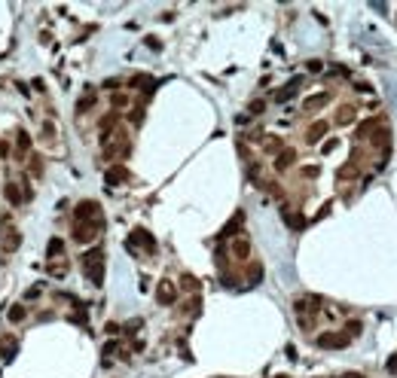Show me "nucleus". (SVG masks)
<instances>
[{
	"instance_id": "f257e3e1",
	"label": "nucleus",
	"mask_w": 397,
	"mask_h": 378,
	"mask_svg": "<svg viewBox=\"0 0 397 378\" xmlns=\"http://www.w3.org/2000/svg\"><path fill=\"white\" fill-rule=\"evenodd\" d=\"M79 266H83V274L95 284V287L104 284V250H101V247L86 250L83 259H79Z\"/></svg>"
},
{
	"instance_id": "f03ea898",
	"label": "nucleus",
	"mask_w": 397,
	"mask_h": 378,
	"mask_svg": "<svg viewBox=\"0 0 397 378\" xmlns=\"http://www.w3.org/2000/svg\"><path fill=\"white\" fill-rule=\"evenodd\" d=\"M0 244H3V250H19V244H21L19 229H13L6 214H0Z\"/></svg>"
},
{
	"instance_id": "7ed1b4c3",
	"label": "nucleus",
	"mask_w": 397,
	"mask_h": 378,
	"mask_svg": "<svg viewBox=\"0 0 397 378\" xmlns=\"http://www.w3.org/2000/svg\"><path fill=\"white\" fill-rule=\"evenodd\" d=\"M74 220L101 223V204H98V201H79L76 208H74Z\"/></svg>"
},
{
	"instance_id": "20e7f679",
	"label": "nucleus",
	"mask_w": 397,
	"mask_h": 378,
	"mask_svg": "<svg viewBox=\"0 0 397 378\" xmlns=\"http://www.w3.org/2000/svg\"><path fill=\"white\" fill-rule=\"evenodd\" d=\"M98 229H101V223H86V220H74V241H79V244H89V241H95Z\"/></svg>"
},
{
	"instance_id": "39448f33",
	"label": "nucleus",
	"mask_w": 397,
	"mask_h": 378,
	"mask_svg": "<svg viewBox=\"0 0 397 378\" xmlns=\"http://www.w3.org/2000/svg\"><path fill=\"white\" fill-rule=\"evenodd\" d=\"M138 247H144L147 253H156V241H153V235L147 232V229H134V232L129 235V250H138Z\"/></svg>"
},
{
	"instance_id": "423d86ee",
	"label": "nucleus",
	"mask_w": 397,
	"mask_h": 378,
	"mask_svg": "<svg viewBox=\"0 0 397 378\" xmlns=\"http://www.w3.org/2000/svg\"><path fill=\"white\" fill-rule=\"evenodd\" d=\"M315 345H318V348H324V351L345 348V345H348V336H345V333H321V336L315 339Z\"/></svg>"
},
{
	"instance_id": "0eeeda50",
	"label": "nucleus",
	"mask_w": 397,
	"mask_h": 378,
	"mask_svg": "<svg viewBox=\"0 0 397 378\" xmlns=\"http://www.w3.org/2000/svg\"><path fill=\"white\" fill-rule=\"evenodd\" d=\"M156 302H159V305H174V302H177V287H174L171 281H159Z\"/></svg>"
},
{
	"instance_id": "6e6552de",
	"label": "nucleus",
	"mask_w": 397,
	"mask_h": 378,
	"mask_svg": "<svg viewBox=\"0 0 397 378\" xmlns=\"http://www.w3.org/2000/svg\"><path fill=\"white\" fill-rule=\"evenodd\" d=\"M302 86V76H297V79H290V83L287 86H281L278 91H275V101H278V104H284V101H290L293 95H297V89Z\"/></svg>"
},
{
	"instance_id": "1a4fd4ad",
	"label": "nucleus",
	"mask_w": 397,
	"mask_h": 378,
	"mask_svg": "<svg viewBox=\"0 0 397 378\" xmlns=\"http://www.w3.org/2000/svg\"><path fill=\"white\" fill-rule=\"evenodd\" d=\"M3 196H6V201L13 204V208H19V204H25V196H21V186L16 180H9L6 186H3Z\"/></svg>"
},
{
	"instance_id": "9d476101",
	"label": "nucleus",
	"mask_w": 397,
	"mask_h": 378,
	"mask_svg": "<svg viewBox=\"0 0 397 378\" xmlns=\"http://www.w3.org/2000/svg\"><path fill=\"white\" fill-rule=\"evenodd\" d=\"M379 125H385L382 116H373V119H367V122H360V125H358V141H370L373 131H376Z\"/></svg>"
},
{
	"instance_id": "9b49d317",
	"label": "nucleus",
	"mask_w": 397,
	"mask_h": 378,
	"mask_svg": "<svg viewBox=\"0 0 397 378\" xmlns=\"http://www.w3.org/2000/svg\"><path fill=\"white\" fill-rule=\"evenodd\" d=\"M19 351V339L16 336H0V357L3 360H13Z\"/></svg>"
},
{
	"instance_id": "f8f14e48",
	"label": "nucleus",
	"mask_w": 397,
	"mask_h": 378,
	"mask_svg": "<svg viewBox=\"0 0 397 378\" xmlns=\"http://www.w3.org/2000/svg\"><path fill=\"white\" fill-rule=\"evenodd\" d=\"M324 104H330V91H318V95H312V98H305V113H315V110H321Z\"/></svg>"
},
{
	"instance_id": "ddd939ff",
	"label": "nucleus",
	"mask_w": 397,
	"mask_h": 378,
	"mask_svg": "<svg viewBox=\"0 0 397 378\" xmlns=\"http://www.w3.org/2000/svg\"><path fill=\"white\" fill-rule=\"evenodd\" d=\"M293 162H297V153H293L290 146H284V150H281V153L275 156V171L281 174V171H287V168H290Z\"/></svg>"
},
{
	"instance_id": "4468645a",
	"label": "nucleus",
	"mask_w": 397,
	"mask_h": 378,
	"mask_svg": "<svg viewBox=\"0 0 397 378\" xmlns=\"http://www.w3.org/2000/svg\"><path fill=\"white\" fill-rule=\"evenodd\" d=\"M358 156H360V153L355 150V156H351V162H345L342 168L336 171V177H339V180H355V177H358Z\"/></svg>"
},
{
	"instance_id": "2eb2a0df",
	"label": "nucleus",
	"mask_w": 397,
	"mask_h": 378,
	"mask_svg": "<svg viewBox=\"0 0 397 378\" xmlns=\"http://www.w3.org/2000/svg\"><path fill=\"white\" fill-rule=\"evenodd\" d=\"M232 256L235 259H247V256H251V241H247L245 235H238L235 241H232Z\"/></svg>"
},
{
	"instance_id": "dca6fc26",
	"label": "nucleus",
	"mask_w": 397,
	"mask_h": 378,
	"mask_svg": "<svg viewBox=\"0 0 397 378\" xmlns=\"http://www.w3.org/2000/svg\"><path fill=\"white\" fill-rule=\"evenodd\" d=\"M324 134H327V122H321V119H318V122H312L309 128H305V141H309V144H318Z\"/></svg>"
},
{
	"instance_id": "f3484780",
	"label": "nucleus",
	"mask_w": 397,
	"mask_h": 378,
	"mask_svg": "<svg viewBox=\"0 0 397 378\" xmlns=\"http://www.w3.org/2000/svg\"><path fill=\"white\" fill-rule=\"evenodd\" d=\"M355 104H342V107H339L336 110V125H351V122H355Z\"/></svg>"
},
{
	"instance_id": "a211bd4d",
	"label": "nucleus",
	"mask_w": 397,
	"mask_h": 378,
	"mask_svg": "<svg viewBox=\"0 0 397 378\" xmlns=\"http://www.w3.org/2000/svg\"><path fill=\"white\" fill-rule=\"evenodd\" d=\"M129 180V168H122V165H113L107 171V183L110 186H116V183H126Z\"/></svg>"
},
{
	"instance_id": "6ab92c4d",
	"label": "nucleus",
	"mask_w": 397,
	"mask_h": 378,
	"mask_svg": "<svg viewBox=\"0 0 397 378\" xmlns=\"http://www.w3.org/2000/svg\"><path fill=\"white\" fill-rule=\"evenodd\" d=\"M46 256H49V259L64 256V241H61V238H49V244H46Z\"/></svg>"
},
{
	"instance_id": "aec40b11",
	"label": "nucleus",
	"mask_w": 397,
	"mask_h": 378,
	"mask_svg": "<svg viewBox=\"0 0 397 378\" xmlns=\"http://www.w3.org/2000/svg\"><path fill=\"white\" fill-rule=\"evenodd\" d=\"M242 223H245V214H242V211H238V214L232 216V220H229V223H226V226H223V232H220V241H223V238H226V235H232V232H238V226H242Z\"/></svg>"
},
{
	"instance_id": "412c9836",
	"label": "nucleus",
	"mask_w": 397,
	"mask_h": 378,
	"mask_svg": "<svg viewBox=\"0 0 397 378\" xmlns=\"http://www.w3.org/2000/svg\"><path fill=\"white\" fill-rule=\"evenodd\" d=\"M28 174L31 177H43V159L40 156H31L28 159Z\"/></svg>"
},
{
	"instance_id": "4be33fe9",
	"label": "nucleus",
	"mask_w": 397,
	"mask_h": 378,
	"mask_svg": "<svg viewBox=\"0 0 397 378\" xmlns=\"http://www.w3.org/2000/svg\"><path fill=\"white\" fill-rule=\"evenodd\" d=\"M92 107H95V91H86V98H79V104H76V113H86Z\"/></svg>"
},
{
	"instance_id": "5701e85b",
	"label": "nucleus",
	"mask_w": 397,
	"mask_h": 378,
	"mask_svg": "<svg viewBox=\"0 0 397 378\" xmlns=\"http://www.w3.org/2000/svg\"><path fill=\"white\" fill-rule=\"evenodd\" d=\"M180 287H184V293H199V281L192 278V274H184V278H180Z\"/></svg>"
},
{
	"instance_id": "b1692460",
	"label": "nucleus",
	"mask_w": 397,
	"mask_h": 378,
	"mask_svg": "<svg viewBox=\"0 0 397 378\" xmlns=\"http://www.w3.org/2000/svg\"><path fill=\"white\" fill-rule=\"evenodd\" d=\"M284 223H287L290 229H302V226H305L302 216H300V214H290V211H284Z\"/></svg>"
},
{
	"instance_id": "393cba45",
	"label": "nucleus",
	"mask_w": 397,
	"mask_h": 378,
	"mask_svg": "<svg viewBox=\"0 0 397 378\" xmlns=\"http://www.w3.org/2000/svg\"><path fill=\"white\" fill-rule=\"evenodd\" d=\"M6 317L13 320V324H19V320H25V308H21V305H9V311H6Z\"/></svg>"
},
{
	"instance_id": "a878e982",
	"label": "nucleus",
	"mask_w": 397,
	"mask_h": 378,
	"mask_svg": "<svg viewBox=\"0 0 397 378\" xmlns=\"http://www.w3.org/2000/svg\"><path fill=\"white\" fill-rule=\"evenodd\" d=\"M49 274H52V278H64V274H67V266H64V259H61V262L55 259L52 266H49Z\"/></svg>"
},
{
	"instance_id": "bb28decb",
	"label": "nucleus",
	"mask_w": 397,
	"mask_h": 378,
	"mask_svg": "<svg viewBox=\"0 0 397 378\" xmlns=\"http://www.w3.org/2000/svg\"><path fill=\"white\" fill-rule=\"evenodd\" d=\"M263 150H266V153H281V150H284V146H281V141H278V137H266Z\"/></svg>"
},
{
	"instance_id": "cd10ccee",
	"label": "nucleus",
	"mask_w": 397,
	"mask_h": 378,
	"mask_svg": "<svg viewBox=\"0 0 397 378\" xmlns=\"http://www.w3.org/2000/svg\"><path fill=\"white\" fill-rule=\"evenodd\" d=\"M110 104L116 107V110H122V107H129V95H122V91H116V95H110Z\"/></svg>"
},
{
	"instance_id": "c85d7f7f",
	"label": "nucleus",
	"mask_w": 397,
	"mask_h": 378,
	"mask_svg": "<svg viewBox=\"0 0 397 378\" xmlns=\"http://www.w3.org/2000/svg\"><path fill=\"white\" fill-rule=\"evenodd\" d=\"M19 150H21V153H28V150H31V137H28V131H25V128H19Z\"/></svg>"
},
{
	"instance_id": "c756f323",
	"label": "nucleus",
	"mask_w": 397,
	"mask_h": 378,
	"mask_svg": "<svg viewBox=\"0 0 397 378\" xmlns=\"http://www.w3.org/2000/svg\"><path fill=\"white\" fill-rule=\"evenodd\" d=\"M360 329H364L360 320H348V324H345V336H360Z\"/></svg>"
},
{
	"instance_id": "7c9ffc66",
	"label": "nucleus",
	"mask_w": 397,
	"mask_h": 378,
	"mask_svg": "<svg viewBox=\"0 0 397 378\" xmlns=\"http://www.w3.org/2000/svg\"><path fill=\"white\" fill-rule=\"evenodd\" d=\"M260 278H263V266H260V262H254V266L251 269H247V281H260Z\"/></svg>"
},
{
	"instance_id": "2f4dec72",
	"label": "nucleus",
	"mask_w": 397,
	"mask_h": 378,
	"mask_svg": "<svg viewBox=\"0 0 397 378\" xmlns=\"http://www.w3.org/2000/svg\"><path fill=\"white\" fill-rule=\"evenodd\" d=\"M129 122L134 125V128H138V125L144 122V110H141V107H138V110H132V113H129Z\"/></svg>"
},
{
	"instance_id": "473e14b6",
	"label": "nucleus",
	"mask_w": 397,
	"mask_h": 378,
	"mask_svg": "<svg viewBox=\"0 0 397 378\" xmlns=\"http://www.w3.org/2000/svg\"><path fill=\"white\" fill-rule=\"evenodd\" d=\"M302 177H318V165H302Z\"/></svg>"
},
{
	"instance_id": "72a5a7b5",
	"label": "nucleus",
	"mask_w": 397,
	"mask_h": 378,
	"mask_svg": "<svg viewBox=\"0 0 397 378\" xmlns=\"http://www.w3.org/2000/svg\"><path fill=\"white\" fill-rule=\"evenodd\" d=\"M385 369H388V375H397V354H394V357H388V363H385Z\"/></svg>"
},
{
	"instance_id": "f704fd0d",
	"label": "nucleus",
	"mask_w": 397,
	"mask_h": 378,
	"mask_svg": "<svg viewBox=\"0 0 397 378\" xmlns=\"http://www.w3.org/2000/svg\"><path fill=\"white\" fill-rule=\"evenodd\" d=\"M251 113H263L266 110V101H251V107H247Z\"/></svg>"
},
{
	"instance_id": "c9c22d12",
	"label": "nucleus",
	"mask_w": 397,
	"mask_h": 378,
	"mask_svg": "<svg viewBox=\"0 0 397 378\" xmlns=\"http://www.w3.org/2000/svg\"><path fill=\"white\" fill-rule=\"evenodd\" d=\"M147 46H150V49H153V52H159V49H162V43H159L156 37H147Z\"/></svg>"
},
{
	"instance_id": "e433bc0d",
	"label": "nucleus",
	"mask_w": 397,
	"mask_h": 378,
	"mask_svg": "<svg viewBox=\"0 0 397 378\" xmlns=\"http://www.w3.org/2000/svg\"><path fill=\"white\" fill-rule=\"evenodd\" d=\"M40 293H43V287H31V290L25 293V299H37V296H40Z\"/></svg>"
},
{
	"instance_id": "4c0bfd02",
	"label": "nucleus",
	"mask_w": 397,
	"mask_h": 378,
	"mask_svg": "<svg viewBox=\"0 0 397 378\" xmlns=\"http://www.w3.org/2000/svg\"><path fill=\"white\" fill-rule=\"evenodd\" d=\"M305 67H309L312 73H321V67H324V64H321V61H309V64H305Z\"/></svg>"
},
{
	"instance_id": "58836bf2",
	"label": "nucleus",
	"mask_w": 397,
	"mask_h": 378,
	"mask_svg": "<svg viewBox=\"0 0 397 378\" xmlns=\"http://www.w3.org/2000/svg\"><path fill=\"white\" fill-rule=\"evenodd\" d=\"M336 144H339V141H333V137H330V141L324 144V153H333V150H336Z\"/></svg>"
},
{
	"instance_id": "ea45409f",
	"label": "nucleus",
	"mask_w": 397,
	"mask_h": 378,
	"mask_svg": "<svg viewBox=\"0 0 397 378\" xmlns=\"http://www.w3.org/2000/svg\"><path fill=\"white\" fill-rule=\"evenodd\" d=\"M342 378H364V372H345Z\"/></svg>"
},
{
	"instance_id": "a19ab883",
	"label": "nucleus",
	"mask_w": 397,
	"mask_h": 378,
	"mask_svg": "<svg viewBox=\"0 0 397 378\" xmlns=\"http://www.w3.org/2000/svg\"><path fill=\"white\" fill-rule=\"evenodd\" d=\"M278 378H290V375H278Z\"/></svg>"
}]
</instances>
